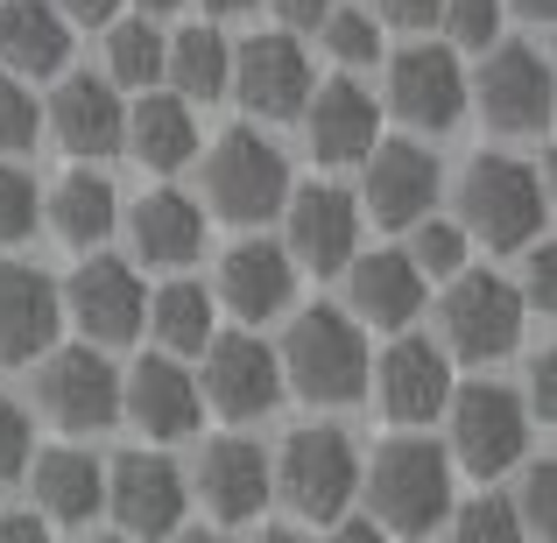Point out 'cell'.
I'll return each instance as SVG.
<instances>
[{
	"mask_svg": "<svg viewBox=\"0 0 557 543\" xmlns=\"http://www.w3.org/2000/svg\"><path fill=\"white\" fill-rule=\"evenodd\" d=\"M283 388H297L304 403H360L368 395V325L354 311H332V304H311V311L289 318L283 340Z\"/></svg>",
	"mask_w": 557,
	"mask_h": 543,
	"instance_id": "obj_1",
	"label": "cell"
},
{
	"mask_svg": "<svg viewBox=\"0 0 557 543\" xmlns=\"http://www.w3.org/2000/svg\"><path fill=\"white\" fill-rule=\"evenodd\" d=\"M360 488L388 536H431L451 516V452L403 431L374 445V466H360Z\"/></svg>",
	"mask_w": 557,
	"mask_h": 543,
	"instance_id": "obj_2",
	"label": "cell"
},
{
	"mask_svg": "<svg viewBox=\"0 0 557 543\" xmlns=\"http://www.w3.org/2000/svg\"><path fill=\"white\" fill-rule=\"evenodd\" d=\"M269 488H283V502L297 508L304 522H339L360 494V452L339 423H304V431L283 437L269 466Z\"/></svg>",
	"mask_w": 557,
	"mask_h": 543,
	"instance_id": "obj_3",
	"label": "cell"
},
{
	"mask_svg": "<svg viewBox=\"0 0 557 543\" xmlns=\"http://www.w3.org/2000/svg\"><path fill=\"white\" fill-rule=\"evenodd\" d=\"M459 226L487 247H530L544 226V177L522 156H473L459 177Z\"/></svg>",
	"mask_w": 557,
	"mask_h": 543,
	"instance_id": "obj_4",
	"label": "cell"
},
{
	"mask_svg": "<svg viewBox=\"0 0 557 543\" xmlns=\"http://www.w3.org/2000/svg\"><path fill=\"white\" fill-rule=\"evenodd\" d=\"M205 198L233 226H261L289 198V156L269 135H255V127H226L212 141V156H205Z\"/></svg>",
	"mask_w": 557,
	"mask_h": 543,
	"instance_id": "obj_5",
	"label": "cell"
},
{
	"mask_svg": "<svg viewBox=\"0 0 557 543\" xmlns=\"http://www.w3.org/2000/svg\"><path fill=\"white\" fill-rule=\"evenodd\" d=\"M451 409V459L466 466V473L494 480L508 473V466H522V452H530V409H522L516 388H502V381H466V388L445 395Z\"/></svg>",
	"mask_w": 557,
	"mask_h": 543,
	"instance_id": "obj_6",
	"label": "cell"
},
{
	"mask_svg": "<svg viewBox=\"0 0 557 543\" xmlns=\"http://www.w3.org/2000/svg\"><path fill=\"white\" fill-rule=\"evenodd\" d=\"M36 409L57 431H107V423H121V374L92 340L50 346L36 367Z\"/></svg>",
	"mask_w": 557,
	"mask_h": 543,
	"instance_id": "obj_7",
	"label": "cell"
},
{
	"mask_svg": "<svg viewBox=\"0 0 557 543\" xmlns=\"http://www.w3.org/2000/svg\"><path fill=\"white\" fill-rule=\"evenodd\" d=\"M437 318H445V346L459 360H502V354H516L530 311H522L516 283H502L487 269H459L445 304H437Z\"/></svg>",
	"mask_w": 557,
	"mask_h": 543,
	"instance_id": "obj_8",
	"label": "cell"
},
{
	"mask_svg": "<svg viewBox=\"0 0 557 543\" xmlns=\"http://www.w3.org/2000/svg\"><path fill=\"white\" fill-rule=\"evenodd\" d=\"M57 297H64V318L92 346H127L141 332V311H149V289H141L135 261L121 255H85Z\"/></svg>",
	"mask_w": 557,
	"mask_h": 543,
	"instance_id": "obj_9",
	"label": "cell"
},
{
	"mask_svg": "<svg viewBox=\"0 0 557 543\" xmlns=\"http://www.w3.org/2000/svg\"><path fill=\"white\" fill-rule=\"evenodd\" d=\"M226 92L240 99L247 113L261 121H297L304 99H311V57L289 28H269V36H247L233 50V71H226Z\"/></svg>",
	"mask_w": 557,
	"mask_h": 543,
	"instance_id": "obj_10",
	"label": "cell"
},
{
	"mask_svg": "<svg viewBox=\"0 0 557 543\" xmlns=\"http://www.w3.org/2000/svg\"><path fill=\"white\" fill-rule=\"evenodd\" d=\"M198 395L233 423L269 417V409L283 403V360H275V346H261L255 332H212V340H205Z\"/></svg>",
	"mask_w": 557,
	"mask_h": 543,
	"instance_id": "obj_11",
	"label": "cell"
},
{
	"mask_svg": "<svg viewBox=\"0 0 557 543\" xmlns=\"http://www.w3.org/2000/svg\"><path fill=\"white\" fill-rule=\"evenodd\" d=\"M107 508L127 536L163 543V536H177V522L190 508V488H184L177 459H163V452H121V459L107 466Z\"/></svg>",
	"mask_w": 557,
	"mask_h": 543,
	"instance_id": "obj_12",
	"label": "cell"
},
{
	"mask_svg": "<svg viewBox=\"0 0 557 543\" xmlns=\"http://www.w3.org/2000/svg\"><path fill=\"white\" fill-rule=\"evenodd\" d=\"M487 71L466 85V99H480L487 127L502 135H544L550 127V64L530 42H487Z\"/></svg>",
	"mask_w": 557,
	"mask_h": 543,
	"instance_id": "obj_13",
	"label": "cell"
},
{
	"mask_svg": "<svg viewBox=\"0 0 557 543\" xmlns=\"http://www.w3.org/2000/svg\"><path fill=\"white\" fill-rule=\"evenodd\" d=\"M283 212H289V247L283 255L297 261V269H311V275H339L346 261H354V247H360V198L354 190H339V184H289V198H283Z\"/></svg>",
	"mask_w": 557,
	"mask_h": 543,
	"instance_id": "obj_14",
	"label": "cell"
},
{
	"mask_svg": "<svg viewBox=\"0 0 557 543\" xmlns=\"http://www.w3.org/2000/svg\"><path fill=\"white\" fill-rule=\"evenodd\" d=\"M388 107L403 113L409 127H431V135H445V127L466 121V71L459 57L445 50V42H409V50L388 57Z\"/></svg>",
	"mask_w": 557,
	"mask_h": 543,
	"instance_id": "obj_15",
	"label": "cell"
},
{
	"mask_svg": "<svg viewBox=\"0 0 557 543\" xmlns=\"http://www.w3.org/2000/svg\"><path fill=\"white\" fill-rule=\"evenodd\" d=\"M57 325H64V297L42 269L28 261H0V360L28 367L57 346Z\"/></svg>",
	"mask_w": 557,
	"mask_h": 543,
	"instance_id": "obj_16",
	"label": "cell"
},
{
	"mask_svg": "<svg viewBox=\"0 0 557 543\" xmlns=\"http://www.w3.org/2000/svg\"><path fill=\"white\" fill-rule=\"evenodd\" d=\"M368 177H360V212H374L381 226H417L437 198V163L431 149L417 141H374L368 156Z\"/></svg>",
	"mask_w": 557,
	"mask_h": 543,
	"instance_id": "obj_17",
	"label": "cell"
},
{
	"mask_svg": "<svg viewBox=\"0 0 557 543\" xmlns=\"http://www.w3.org/2000/svg\"><path fill=\"white\" fill-rule=\"evenodd\" d=\"M368 374H374V395H381V409H388V423H431L451 395V354L431 346V340H409V332L381 354V367H368Z\"/></svg>",
	"mask_w": 557,
	"mask_h": 543,
	"instance_id": "obj_18",
	"label": "cell"
},
{
	"mask_svg": "<svg viewBox=\"0 0 557 543\" xmlns=\"http://www.w3.org/2000/svg\"><path fill=\"white\" fill-rule=\"evenodd\" d=\"M121 417H135L149 437H190L205 417V395H198V374L184 360L156 354V360H135V374L121 381Z\"/></svg>",
	"mask_w": 557,
	"mask_h": 543,
	"instance_id": "obj_19",
	"label": "cell"
},
{
	"mask_svg": "<svg viewBox=\"0 0 557 543\" xmlns=\"http://www.w3.org/2000/svg\"><path fill=\"white\" fill-rule=\"evenodd\" d=\"M50 135L64 141L78 163H99V156L121 149V127H127V107H121V85L113 78H92V71H78V78L57 85L50 99Z\"/></svg>",
	"mask_w": 557,
	"mask_h": 543,
	"instance_id": "obj_20",
	"label": "cell"
},
{
	"mask_svg": "<svg viewBox=\"0 0 557 543\" xmlns=\"http://www.w3.org/2000/svg\"><path fill=\"white\" fill-rule=\"evenodd\" d=\"M289 297H297V261H289L275 240L226 247V261H219V304H226L233 318L261 325V318L289 311Z\"/></svg>",
	"mask_w": 557,
	"mask_h": 543,
	"instance_id": "obj_21",
	"label": "cell"
},
{
	"mask_svg": "<svg viewBox=\"0 0 557 543\" xmlns=\"http://www.w3.org/2000/svg\"><path fill=\"white\" fill-rule=\"evenodd\" d=\"M374 135H381V113L354 78L311 85V99H304V141H311L318 163H360L374 149Z\"/></svg>",
	"mask_w": 557,
	"mask_h": 543,
	"instance_id": "obj_22",
	"label": "cell"
},
{
	"mask_svg": "<svg viewBox=\"0 0 557 543\" xmlns=\"http://www.w3.org/2000/svg\"><path fill=\"white\" fill-rule=\"evenodd\" d=\"M346 304H354L360 325H381V332H409V318L423 311V269L395 247L381 255H354L346 261Z\"/></svg>",
	"mask_w": 557,
	"mask_h": 543,
	"instance_id": "obj_23",
	"label": "cell"
},
{
	"mask_svg": "<svg viewBox=\"0 0 557 543\" xmlns=\"http://www.w3.org/2000/svg\"><path fill=\"white\" fill-rule=\"evenodd\" d=\"M198 494L219 522H247L269 502V452L255 437H212L198 459Z\"/></svg>",
	"mask_w": 557,
	"mask_h": 543,
	"instance_id": "obj_24",
	"label": "cell"
},
{
	"mask_svg": "<svg viewBox=\"0 0 557 543\" xmlns=\"http://www.w3.org/2000/svg\"><path fill=\"white\" fill-rule=\"evenodd\" d=\"M22 473L36 480V508L57 516V522H92L99 508H107V466H99L92 452H78V445L28 452Z\"/></svg>",
	"mask_w": 557,
	"mask_h": 543,
	"instance_id": "obj_25",
	"label": "cell"
},
{
	"mask_svg": "<svg viewBox=\"0 0 557 543\" xmlns=\"http://www.w3.org/2000/svg\"><path fill=\"white\" fill-rule=\"evenodd\" d=\"M0 64L14 78H57L71 64V22L57 0H8L0 8Z\"/></svg>",
	"mask_w": 557,
	"mask_h": 543,
	"instance_id": "obj_26",
	"label": "cell"
},
{
	"mask_svg": "<svg viewBox=\"0 0 557 543\" xmlns=\"http://www.w3.org/2000/svg\"><path fill=\"white\" fill-rule=\"evenodd\" d=\"M121 149H135L141 170H184L190 156H198V113H190V99L156 92V85H149V92L127 107Z\"/></svg>",
	"mask_w": 557,
	"mask_h": 543,
	"instance_id": "obj_27",
	"label": "cell"
},
{
	"mask_svg": "<svg viewBox=\"0 0 557 543\" xmlns=\"http://www.w3.org/2000/svg\"><path fill=\"white\" fill-rule=\"evenodd\" d=\"M127 240H135V255L156 261V269H184L205 247V212L184 190H149V198L127 212Z\"/></svg>",
	"mask_w": 557,
	"mask_h": 543,
	"instance_id": "obj_28",
	"label": "cell"
},
{
	"mask_svg": "<svg viewBox=\"0 0 557 543\" xmlns=\"http://www.w3.org/2000/svg\"><path fill=\"white\" fill-rule=\"evenodd\" d=\"M42 219H50L71 247H99L121 226V198H113V184L99 177V170H71V177H57V190L42 198Z\"/></svg>",
	"mask_w": 557,
	"mask_h": 543,
	"instance_id": "obj_29",
	"label": "cell"
},
{
	"mask_svg": "<svg viewBox=\"0 0 557 543\" xmlns=\"http://www.w3.org/2000/svg\"><path fill=\"white\" fill-rule=\"evenodd\" d=\"M226 71H233V42L219 36L212 22H198V28H177V36L163 42V78L177 85V99H219L226 92Z\"/></svg>",
	"mask_w": 557,
	"mask_h": 543,
	"instance_id": "obj_30",
	"label": "cell"
},
{
	"mask_svg": "<svg viewBox=\"0 0 557 543\" xmlns=\"http://www.w3.org/2000/svg\"><path fill=\"white\" fill-rule=\"evenodd\" d=\"M141 325H156L163 354H205L212 340V289L205 283H163L141 311Z\"/></svg>",
	"mask_w": 557,
	"mask_h": 543,
	"instance_id": "obj_31",
	"label": "cell"
},
{
	"mask_svg": "<svg viewBox=\"0 0 557 543\" xmlns=\"http://www.w3.org/2000/svg\"><path fill=\"white\" fill-rule=\"evenodd\" d=\"M107 78L135 85V92H149V85L163 78V36H156L149 14H141V22H121V14H113L107 22Z\"/></svg>",
	"mask_w": 557,
	"mask_h": 543,
	"instance_id": "obj_32",
	"label": "cell"
},
{
	"mask_svg": "<svg viewBox=\"0 0 557 543\" xmlns=\"http://www.w3.org/2000/svg\"><path fill=\"white\" fill-rule=\"evenodd\" d=\"M445 522H451V543H522V536H530L508 494H473V502H451Z\"/></svg>",
	"mask_w": 557,
	"mask_h": 543,
	"instance_id": "obj_33",
	"label": "cell"
},
{
	"mask_svg": "<svg viewBox=\"0 0 557 543\" xmlns=\"http://www.w3.org/2000/svg\"><path fill=\"white\" fill-rule=\"evenodd\" d=\"M409 261L423 269V283H431V275H459L466 269V226L423 212L417 226H409Z\"/></svg>",
	"mask_w": 557,
	"mask_h": 543,
	"instance_id": "obj_34",
	"label": "cell"
},
{
	"mask_svg": "<svg viewBox=\"0 0 557 543\" xmlns=\"http://www.w3.org/2000/svg\"><path fill=\"white\" fill-rule=\"evenodd\" d=\"M318 28H325V50L339 57V64H374L381 57V22L360 14V8H332Z\"/></svg>",
	"mask_w": 557,
	"mask_h": 543,
	"instance_id": "obj_35",
	"label": "cell"
},
{
	"mask_svg": "<svg viewBox=\"0 0 557 543\" xmlns=\"http://www.w3.org/2000/svg\"><path fill=\"white\" fill-rule=\"evenodd\" d=\"M516 516H522V530L530 536H557V466L550 459H536V466H522V488H516Z\"/></svg>",
	"mask_w": 557,
	"mask_h": 543,
	"instance_id": "obj_36",
	"label": "cell"
},
{
	"mask_svg": "<svg viewBox=\"0 0 557 543\" xmlns=\"http://www.w3.org/2000/svg\"><path fill=\"white\" fill-rule=\"evenodd\" d=\"M437 22L459 50H487V42H502V0H445Z\"/></svg>",
	"mask_w": 557,
	"mask_h": 543,
	"instance_id": "obj_37",
	"label": "cell"
},
{
	"mask_svg": "<svg viewBox=\"0 0 557 543\" xmlns=\"http://www.w3.org/2000/svg\"><path fill=\"white\" fill-rule=\"evenodd\" d=\"M36 219H42L36 177H28V170H0V240H28Z\"/></svg>",
	"mask_w": 557,
	"mask_h": 543,
	"instance_id": "obj_38",
	"label": "cell"
},
{
	"mask_svg": "<svg viewBox=\"0 0 557 543\" xmlns=\"http://www.w3.org/2000/svg\"><path fill=\"white\" fill-rule=\"evenodd\" d=\"M36 127H42L36 92H28L22 78H0V149H8V156H22L28 141H36Z\"/></svg>",
	"mask_w": 557,
	"mask_h": 543,
	"instance_id": "obj_39",
	"label": "cell"
},
{
	"mask_svg": "<svg viewBox=\"0 0 557 543\" xmlns=\"http://www.w3.org/2000/svg\"><path fill=\"white\" fill-rule=\"evenodd\" d=\"M28 452H36V431H28V409L14 395H0V480H22Z\"/></svg>",
	"mask_w": 557,
	"mask_h": 543,
	"instance_id": "obj_40",
	"label": "cell"
},
{
	"mask_svg": "<svg viewBox=\"0 0 557 543\" xmlns=\"http://www.w3.org/2000/svg\"><path fill=\"white\" fill-rule=\"evenodd\" d=\"M522 255H530V261H522V289H516V297H522V311H557V255H550V240L544 247H522Z\"/></svg>",
	"mask_w": 557,
	"mask_h": 543,
	"instance_id": "obj_41",
	"label": "cell"
},
{
	"mask_svg": "<svg viewBox=\"0 0 557 543\" xmlns=\"http://www.w3.org/2000/svg\"><path fill=\"white\" fill-rule=\"evenodd\" d=\"M522 409H530V423H536V417L557 423V360H550V354H536V360H530V388H522Z\"/></svg>",
	"mask_w": 557,
	"mask_h": 543,
	"instance_id": "obj_42",
	"label": "cell"
},
{
	"mask_svg": "<svg viewBox=\"0 0 557 543\" xmlns=\"http://www.w3.org/2000/svg\"><path fill=\"white\" fill-rule=\"evenodd\" d=\"M437 8H445V0H374V14H381V22H395V28L437 22Z\"/></svg>",
	"mask_w": 557,
	"mask_h": 543,
	"instance_id": "obj_43",
	"label": "cell"
},
{
	"mask_svg": "<svg viewBox=\"0 0 557 543\" xmlns=\"http://www.w3.org/2000/svg\"><path fill=\"white\" fill-rule=\"evenodd\" d=\"M0 543H57V536L42 530V516H28V508H8V516H0Z\"/></svg>",
	"mask_w": 557,
	"mask_h": 543,
	"instance_id": "obj_44",
	"label": "cell"
},
{
	"mask_svg": "<svg viewBox=\"0 0 557 543\" xmlns=\"http://www.w3.org/2000/svg\"><path fill=\"white\" fill-rule=\"evenodd\" d=\"M57 14H64V22H85V28H107L113 14H121V0H57Z\"/></svg>",
	"mask_w": 557,
	"mask_h": 543,
	"instance_id": "obj_45",
	"label": "cell"
},
{
	"mask_svg": "<svg viewBox=\"0 0 557 543\" xmlns=\"http://www.w3.org/2000/svg\"><path fill=\"white\" fill-rule=\"evenodd\" d=\"M269 8H275V14H283V22H289V28H318V22H325V14H332V8H339V0H269Z\"/></svg>",
	"mask_w": 557,
	"mask_h": 543,
	"instance_id": "obj_46",
	"label": "cell"
},
{
	"mask_svg": "<svg viewBox=\"0 0 557 543\" xmlns=\"http://www.w3.org/2000/svg\"><path fill=\"white\" fill-rule=\"evenodd\" d=\"M325 543H388V530H374V522H339Z\"/></svg>",
	"mask_w": 557,
	"mask_h": 543,
	"instance_id": "obj_47",
	"label": "cell"
},
{
	"mask_svg": "<svg viewBox=\"0 0 557 543\" xmlns=\"http://www.w3.org/2000/svg\"><path fill=\"white\" fill-rule=\"evenodd\" d=\"M502 8H516V14H530V22H550V8H557V0H502Z\"/></svg>",
	"mask_w": 557,
	"mask_h": 543,
	"instance_id": "obj_48",
	"label": "cell"
},
{
	"mask_svg": "<svg viewBox=\"0 0 557 543\" xmlns=\"http://www.w3.org/2000/svg\"><path fill=\"white\" fill-rule=\"evenodd\" d=\"M255 543H311V536H304V530H261Z\"/></svg>",
	"mask_w": 557,
	"mask_h": 543,
	"instance_id": "obj_49",
	"label": "cell"
},
{
	"mask_svg": "<svg viewBox=\"0 0 557 543\" xmlns=\"http://www.w3.org/2000/svg\"><path fill=\"white\" fill-rule=\"evenodd\" d=\"M240 8H255V0H205V14H240Z\"/></svg>",
	"mask_w": 557,
	"mask_h": 543,
	"instance_id": "obj_50",
	"label": "cell"
},
{
	"mask_svg": "<svg viewBox=\"0 0 557 543\" xmlns=\"http://www.w3.org/2000/svg\"><path fill=\"white\" fill-rule=\"evenodd\" d=\"M135 8H141V14H177L184 0H135Z\"/></svg>",
	"mask_w": 557,
	"mask_h": 543,
	"instance_id": "obj_51",
	"label": "cell"
},
{
	"mask_svg": "<svg viewBox=\"0 0 557 543\" xmlns=\"http://www.w3.org/2000/svg\"><path fill=\"white\" fill-rule=\"evenodd\" d=\"M184 543H226V536H219V530H190Z\"/></svg>",
	"mask_w": 557,
	"mask_h": 543,
	"instance_id": "obj_52",
	"label": "cell"
},
{
	"mask_svg": "<svg viewBox=\"0 0 557 543\" xmlns=\"http://www.w3.org/2000/svg\"><path fill=\"white\" fill-rule=\"evenodd\" d=\"M85 543H121V536H85Z\"/></svg>",
	"mask_w": 557,
	"mask_h": 543,
	"instance_id": "obj_53",
	"label": "cell"
}]
</instances>
